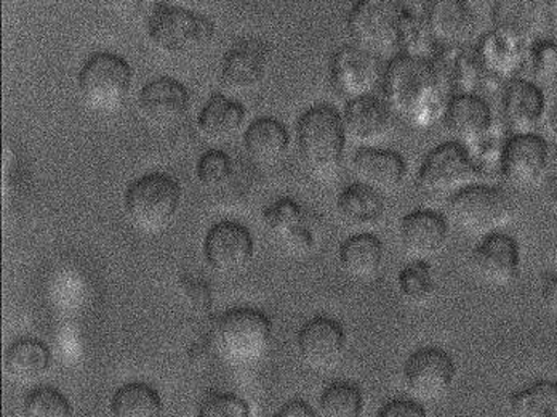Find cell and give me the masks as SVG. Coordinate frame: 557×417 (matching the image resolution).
<instances>
[{
	"label": "cell",
	"mask_w": 557,
	"mask_h": 417,
	"mask_svg": "<svg viewBox=\"0 0 557 417\" xmlns=\"http://www.w3.org/2000/svg\"><path fill=\"white\" fill-rule=\"evenodd\" d=\"M448 223L446 217L434 210H416L404 217L399 229L400 246L413 260H426L446 246Z\"/></svg>",
	"instance_id": "obj_22"
},
{
	"label": "cell",
	"mask_w": 557,
	"mask_h": 417,
	"mask_svg": "<svg viewBox=\"0 0 557 417\" xmlns=\"http://www.w3.org/2000/svg\"><path fill=\"white\" fill-rule=\"evenodd\" d=\"M84 103L97 113H112L124 105L132 86V68L122 57L101 52L90 57L79 73Z\"/></svg>",
	"instance_id": "obj_7"
},
{
	"label": "cell",
	"mask_w": 557,
	"mask_h": 417,
	"mask_svg": "<svg viewBox=\"0 0 557 417\" xmlns=\"http://www.w3.org/2000/svg\"><path fill=\"white\" fill-rule=\"evenodd\" d=\"M180 291L196 314H209L213 304L212 287L202 277L193 273L183 274L180 278Z\"/></svg>",
	"instance_id": "obj_41"
},
{
	"label": "cell",
	"mask_w": 557,
	"mask_h": 417,
	"mask_svg": "<svg viewBox=\"0 0 557 417\" xmlns=\"http://www.w3.org/2000/svg\"><path fill=\"white\" fill-rule=\"evenodd\" d=\"M400 46L406 49V56L418 57V59L433 60L436 57V50H441L431 37L430 30L424 25L423 19L407 13L406 23H404L403 37Z\"/></svg>",
	"instance_id": "obj_38"
},
{
	"label": "cell",
	"mask_w": 557,
	"mask_h": 417,
	"mask_svg": "<svg viewBox=\"0 0 557 417\" xmlns=\"http://www.w3.org/2000/svg\"><path fill=\"white\" fill-rule=\"evenodd\" d=\"M385 70L376 53L359 46H346L335 53L331 79L335 90L349 101L370 97L382 86Z\"/></svg>",
	"instance_id": "obj_11"
},
{
	"label": "cell",
	"mask_w": 557,
	"mask_h": 417,
	"mask_svg": "<svg viewBox=\"0 0 557 417\" xmlns=\"http://www.w3.org/2000/svg\"><path fill=\"white\" fill-rule=\"evenodd\" d=\"M290 137L284 124L271 118L251 122L244 135L247 155L260 164H273L287 151Z\"/></svg>",
	"instance_id": "obj_30"
},
{
	"label": "cell",
	"mask_w": 557,
	"mask_h": 417,
	"mask_svg": "<svg viewBox=\"0 0 557 417\" xmlns=\"http://www.w3.org/2000/svg\"><path fill=\"white\" fill-rule=\"evenodd\" d=\"M454 359L441 348H421L404 366L406 388L420 402L443 398L454 384Z\"/></svg>",
	"instance_id": "obj_12"
},
{
	"label": "cell",
	"mask_w": 557,
	"mask_h": 417,
	"mask_svg": "<svg viewBox=\"0 0 557 417\" xmlns=\"http://www.w3.org/2000/svg\"><path fill=\"white\" fill-rule=\"evenodd\" d=\"M549 13L540 0H502L494 9L495 33L528 47L542 40Z\"/></svg>",
	"instance_id": "obj_19"
},
{
	"label": "cell",
	"mask_w": 557,
	"mask_h": 417,
	"mask_svg": "<svg viewBox=\"0 0 557 417\" xmlns=\"http://www.w3.org/2000/svg\"><path fill=\"white\" fill-rule=\"evenodd\" d=\"M264 225L274 240L294 256H307L318 244L321 220L290 198L273 203L263 212Z\"/></svg>",
	"instance_id": "obj_10"
},
{
	"label": "cell",
	"mask_w": 557,
	"mask_h": 417,
	"mask_svg": "<svg viewBox=\"0 0 557 417\" xmlns=\"http://www.w3.org/2000/svg\"><path fill=\"white\" fill-rule=\"evenodd\" d=\"M546 182H557V148H549L548 151V162H546L542 185Z\"/></svg>",
	"instance_id": "obj_47"
},
{
	"label": "cell",
	"mask_w": 557,
	"mask_h": 417,
	"mask_svg": "<svg viewBox=\"0 0 557 417\" xmlns=\"http://www.w3.org/2000/svg\"><path fill=\"white\" fill-rule=\"evenodd\" d=\"M545 113L543 91L525 79H515L503 95V120L512 135L533 134Z\"/></svg>",
	"instance_id": "obj_24"
},
{
	"label": "cell",
	"mask_w": 557,
	"mask_h": 417,
	"mask_svg": "<svg viewBox=\"0 0 557 417\" xmlns=\"http://www.w3.org/2000/svg\"><path fill=\"white\" fill-rule=\"evenodd\" d=\"M145 0H110L112 9L119 13V15H135L139 12Z\"/></svg>",
	"instance_id": "obj_46"
},
{
	"label": "cell",
	"mask_w": 557,
	"mask_h": 417,
	"mask_svg": "<svg viewBox=\"0 0 557 417\" xmlns=\"http://www.w3.org/2000/svg\"><path fill=\"white\" fill-rule=\"evenodd\" d=\"M397 284L400 296L413 307H423L436 293V280L426 260H412L409 266L404 267Z\"/></svg>",
	"instance_id": "obj_33"
},
{
	"label": "cell",
	"mask_w": 557,
	"mask_h": 417,
	"mask_svg": "<svg viewBox=\"0 0 557 417\" xmlns=\"http://www.w3.org/2000/svg\"><path fill=\"white\" fill-rule=\"evenodd\" d=\"M497 2H502V0H497Z\"/></svg>",
	"instance_id": "obj_52"
},
{
	"label": "cell",
	"mask_w": 557,
	"mask_h": 417,
	"mask_svg": "<svg viewBox=\"0 0 557 417\" xmlns=\"http://www.w3.org/2000/svg\"><path fill=\"white\" fill-rule=\"evenodd\" d=\"M273 327L263 311L233 308L215 321L212 348L230 363L246 365L263 357L270 347Z\"/></svg>",
	"instance_id": "obj_3"
},
{
	"label": "cell",
	"mask_w": 557,
	"mask_h": 417,
	"mask_svg": "<svg viewBox=\"0 0 557 417\" xmlns=\"http://www.w3.org/2000/svg\"><path fill=\"white\" fill-rule=\"evenodd\" d=\"M380 417H424L423 406L413 400H396L383 406L379 413Z\"/></svg>",
	"instance_id": "obj_42"
},
{
	"label": "cell",
	"mask_w": 557,
	"mask_h": 417,
	"mask_svg": "<svg viewBox=\"0 0 557 417\" xmlns=\"http://www.w3.org/2000/svg\"><path fill=\"white\" fill-rule=\"evenodd\" d=\"M200 417H249V405L231 393L213 392L200 403Z\"/></svg>",
	"instance_id": "obj_40"
},
{
	"label": "cell",
	"mask_w": 557,
	"mask_h": 417,
	"mask_svg": "<svg viewBox=\"0 0 557 417\" xmlns=\"http://www.w3.org/2000/svg\"><path fill=\"white\" fill-rule=\"evenodd\" d=\"M271 50L264 40L246 37L224 56L222 83L226 89L247 91L263 83L270 68Z\"/></svg>",
	"instance_id": "obj_16"
},
{
	"label": "cell",
	"mask_w": 557,
	"mask_h": 417,
	"mask_svg": "<svg viewBox=\"0 0 557 417\" xmlns=\"http://www.w3.org/2000/svg\"><path fill=\"white\" fill-rule=\"evenodd\" d=\"M210 347H212V344H209V342H196V344H193L188 351L189 365L199 369L203 368L209 363Z\"/></svg>",
	"instance_id": "obj_44"
},
{
	"label": "cell",
	"mask_w": 557,
	"mask_h": 417,
	"mask_svg": "<svg viewBox=\"0 0 557 417\" xmlns=\"http://www.w3.org/2000/svg\"><path fill=\"white\" fill-rule=\"evenodd\" d=\"M298 152L312 177L331 180L342 168L345 152V122L335 108L318 105L297 125Z\"/></svg>",
	"instance_id": "obj_2"
},
{
	"label": "cell",
	"mask_w": 557,
	"mask_h": 417,
	"mask_svg": "<svg viewBox=\"0 0 557 417\" xmlns=\"http://www.w3.org/2000/svg\"><path fill=\"white\" fill-rule=\"evenodd\" d=\"M25 415L28 417H70L73 408L63 393L52 388L34 389L25 402Z\"/></svg>",
	"instance_id": "obj_37"
},
{
	"label": "cell",
	"mask_w": 557,
	"mask_h": 417,
	"mask_svg": "<svg viewBox=\"0 0 557 417\" xmlns=\"http://www.w3.org/2000/svg\"><path fill=\"white\" fill-rule=\"evenodd\" d=\"M383 243L372 233H359L339 247L342 269L358 281H370L383 266Z\"/></svg>",
	"instance_id": "obj_28"
},
{
	"label": "cell",
	"mask_w": 557,
	"mask_h": 417,
	"mask_svg": "<svg viewBox=\"0 0 557 417\" xmlns=\"http://www.w3.org/2000/svg\"><path fill=\"white\" fill-rule=\"evenodd\" d=\"M530 73L540 83L552 84L557 81V44L542 39L533 44L528 56Z\"/></svg>",
	"instance_id": "obj_39"
},
{
	"label": "cell",
	"mask_w": 557,
	"mask_h": 417,
	"mask_svg": "<svg viewBox=\"0 0 557 417\" xmlns=\"http://www.w3.org/2000/svg\"><path fill=\"white\" fill-rule=\"evenodd\" d=\"M423 22L440 49L463 47L474 34L473 10L467 0H428Z\"/></svg>",
	"instance_id": "obj_17"
},
{
	"label": "cell",
	"mask_w": 557,
	"mask_h": 417,
	"mask_svg": "<svg viewBox=\"0 0 557 417\" xmlns=\"http://www.w3.org/2000/svg\"><path fill=\"white\" fill-rule=\"evenodd\" d=\"M444 120L455 142L467 149H473L482 144L492 128L491 108L482 98L473 94L451 97L448 100Z\"/></svg>",
	"instance_id": "obj_21"
},
{
	"label": "cell",
	"mask_w": 557,
	"mask_h": 417,
	"mask_svg": "<svg viewBox=\"0 0 557 417\" xmlns=\"http://www.w3.org/2000/svg\"><path fill=\"white\" fill-rule=\"evenodd\" d=\"M363 408L361 389L351 382H334L321 396V412L327 417H358Z\"/></svg>",
	"instance_id": "obj_35"
},
{
	"label": "cell",
	"mask_w": 557,
	"mask_h": 417,
	"mask_svg": "<svg viewBox=\"0 0 557 417\" xmlns=\"http://www.w3.org/2000/svg\"><path fill=\"white\" fill-rule=\"evenodd\" d=\"M548 151V144L539 135H512L503 148V177L519 188L540 185L545 177Z\"/></svg>",
	"instance_id": "obj_14"
},
{
	"label": "cell",
	"mask_w": 557,
	"mask_h": 417,
	"mask_svg": "<svg viewBox=\"0 0 557 417\" xmlns=\"http://www.w3.org/2000/svg\"><path fill=\"white\" fill-rule=\"evenodd\" d=\"M207 263L219 273L243 270L253 257V238L247 226L236 222L213 225L203 241Z\"/></svg>",
	"instance_id": "obj_15"
},
{
	"label": "cell",
	"mask_w": 557,
	"mask_h": 417,
	"mask_svg": "<svg viewBox=\"0 0 557 417\" xmlns=\"http://www.w3.org/2000/svg\"><path fill=\"white\" fill-rule=\"evenodd\" d=\"M139 111L149 124L172 127L188 113L189 91L172 77H159L143 87L139 94Z\"/></svg>",
	"instance_id": "obj_20"
},
{
	"label": "cell",
	"mask_w": 557,
	"mask_h": 417,
	"mask_svg": "<svg viewBox=\"0 0 557 417\" xmlns=\"http://www.w3.org/2000/svg\"><path fill=\"white\" fill-rule=\"evenodd\" d=\"M58 2H70V0H58Z\"/></svg>",
	"instance_id": "obj_51"
},
{
	"label": "cell",
	"mask_w": 557,
	"mask_h": 417,
	"mask_svg": "<svg viewBox=\"0 0 557 417\" xmlns=\"http://www.w3.org/2000/svg\"><path fill=\"white\" fill-rule=\"evenodd\" d=\"M478 57L484 70L485 81H497V83L502 81L511 83L515 81L512 77H516V74L528 63L525 47L495 30L482 40Z\"/></svg>",
	"instance_id": "obj_26"
},
{
	"label": "cell",
	"mask_w": 557,
	"mask_h": 417,
	"mask_svg": "<svg viewBox=\"0 0 557 417\" xmlns=\"http://www.w3.org/2000/svg\"><path fill=\"white\" fill-rule=\"evenodd\" d=\"M481 177L471 152L460 144L441 145L428 155L418 172V188L431 198H447Z\"/></svg>",
	"instance_id": "obj_9"
},
{
	"label": "cell",
	"mask_w": 557,
	"mask_h": 417,
	"mask_svg": "<svg viewBox=\"0 0 557 417\" xmlns=\"http://www.w3.org/2000/svg\"><path fill=\"white\" fill-rule=\"evenodd\" d=\"M540 3L545 7L549 15H557V0H540Z\"/></svg>",
	"instance_id": "obj_50"
},
{
	"label": "cell",
	"mask_w": 557,
	"mask_h": 417,
	"mask_svg": "<svg viewBox=\"0 0 557 417\" xmlns=\"http://www.w3.org/2000/svg\"><path fill=\"white\" fill-rule=\"evenodd\" d=\"M50 351L37 339H22L5 354V371L12 381L28 384L42 378L50 366Z\"/></svg>",
	"instance_id": "obj_31"
},
{
	"label": "cell",
	"mask_w": 557,
	"mask_h": 417,
	"mask_svg": "<svg viewBox=\"0 0 557 417\" xmlns=\"http://www.w3.org/2000/svg\"><path fill=\"white\" fill-rule=\"evenodd\" d=\"M543 304H545L549 315L557 318V277H553L546 283L545 290H543Z\"/></svg>",
	"instance_id": "obj_45"
},
{
	"label": "cell",
	"mask_w": 557,
	"mask_h": 417,
	"mask_svg": "<svg viewBox=\"0 0 557 417\" xmlns=\"http://www.w3.org/2000/svg\"><path fill=\"white\" fill-rule=\"evenodd\" d=\"M352 171L359 183L379 193H393L406 177V161L397 152L379 148H362L352 158Z\"/></svg>",
	"instance_id": "obj_25"
},
{
	"label": "cell",
	"mask_w": 557,
	"mask_h": 417,
	"mask_svg": "<svg viewBox=\"0 0 557 417\" xmlns=\"http://www.w3.org/2000/svg\"><path fill=\"white\" fill-rule=\"evenodd\" d=\"M512 415L519 417H557V384L542 381L512 395Z\"/></svg>",
	"instance_id": "obj_34"
},
{
	"label": "cell",
	"mask_w": 557,
	"mask_h": 417,
	"mask_svg": "<svg viewBox=\"0 0 557 417\" xmlns=\"http://www.w3.org/2000/svg\"><path fill=\"white\" fill-rule=\"evenodd\" d=\"M196 175L206 188H222L233 179V159L222 149H209L197 161Z\"/></svg>",
	"instance_id": "obj_36"
},
{
	"label": "cell",
	"mask_w": 557,
	"mask_h": 417,
	"mask_svg": "<svg viewBox=\"0 0 557 417\" xmlns=\"http://www.w3.org/2000/svg\"><path fill=\"white\" fill-rule=\"evenodd\" d=\"M382 87L393 114L416 127H428L443 116L450 100L433 61L406 53L391 61Z\"/></svg>",
	"instance_id": "obj_1"
},
{
	"label": "cell",
	"mask_w": 557,
	"mask_h": 417,
	"mask_svg": "<svg viewBox=\"0 0 557 417\" xmlns=\"http://www.w3.org/2000/svg\"><path fill=\"white\" fill-rule=\"evenodd\" d=\"M549 132H552V137L557 142V103L556 107L553 108L552 113H549Z\"/></svg>",
	"instance_id": "obj_49"
},
{
	"label": "cell",
	"mask_w": 557,
	"mask_h": 417,
	"mask_svg": "<svg viewBox=\"0 0 557 417\" xmlns=\"http://www.w3.org/2000/svg\"><path fill=\"white\" fill-rule=\"evenodd\" d=\"M471 267L481 283L506 287L515 283L521 269L518 243L505 233L484 236L471 256Z\"/></svg>",
	"instance_id": "obj_13"
},
{
	"label": "cell",
	"mask_w": 557,
	"mask_h": 417,
	"mask_svg": "<svg viewBox=\"0 0 557 417\" xmlns=\"http://www.w3.org/2000/svg\"><path fill=\"white\" fill-rule=\"evenodd\" d=\"M345 348V329L332 318H312L298 332V354L315 371H325L338 365Z\"/></svg>",
	"instance_id": "obj_18"
},
{
	"label": "cell",
	"mask_w": 557,
	"mask_h": 417,
	"mask_svg": "<svg viewBox=\"0 0 557 417\" xmlns=\"http://www.w3.org/2000/svg\"><path fill=\"white\" fill-rule=\"evenodd\" d=\"M393 111L385 100H379L370 95L349 101L343 122L346 135L356 144L369 148L388 138L393 131Z\"/></svg>",
	"instance_id": "obj_23"
},
{
	"label": "cell",
	"mask_w": 557,
	"mask_h": 417,
	"mask_svg": "<svg viewBox=\"0 0 557 417\" xmlns=\"http://www.w3.org/2000/svg\"><path fill=\"white\" fill-rule=\"evenodd\" d=\"M246 120V110L239 101L224 95H213L199 114L200 132L213 142L226 140L237 134Z\"/></svg>",
	"instance_id": "obj_29"
},
{
	"label": "cell",
	"mask_w": 557,
	"mask_h": 417,
	"mask_svg": "<svg viewBox=\"0 0 557 417\" xmlns=\"http://www.w3.org/2000/svg\"><path fill=\"white\" fill-rule=\"evenodd\" d=\"M276 417H315V413L304 400H292L278 409Z\"/></svg>",
	"instance_id": "obj_43"
},
{
	"label": "cell",
	"mask_w": 557,
	"mask_h": 417,
	"mask_svg": "<svg viewBox=\"0 0 557 417\" xmlns=\"http://www.w3.org/2000/svg\"><path fill=\"white\" fill-rule=\"evenodd\" d=\"M146 26L152 46L173 57L206 49L215 37V25L209 19L180 7H156Z\"/></svg>",
	"instance_id": "obj_4"
},
{
	"label": "cell",
	"mask_w": 557,
	"mask_h": 417,
	"mask_svg": "<svg viewBox=\"0 0 557 417\" xmlns=\"http://www.w3.org/2000/svg\"><path fill=\"white\" fill-rule=\"evenodd\" d=\"M162 409L161 395L141 382L119 389L111 402L112 415L117 417H158Z\"/></svg>",
	"instance_id": "obj_32"
},
{
	"label": "cell",
	"mask_w": 557,
	"mask_h": 417,
	"mask_svg": "<svg viewBox=\"0 0 557 417\" xmlns=\"http://www.w3.org/2000/svg\"><path fill=\"white\" fill-rule=\"evenodd\" d=\"M448 216L468 235L487 236L511 222L515 206L502 189L474 183L448 199Z\"/></svg>",
	"instance_id": "obj_5"
},
{
	"label": "cell",
	"mask_w": 557,
	"mask_h": 417,
	"mask_svg": "<svg viewBox=\"0 0 557 417\" xmlns=\"http://www.w3.org/2000/svg\"><path fill=\"white\" fill-rule=\"evenodd\" d=\"M406 16L397 0H358L349 13V34L356 46L386 53L400 46Z\"/></svg>",
	"instance_id": "obj_8"
},
{
	"label": "cell",
	"mask_w": 557,
	"mask_h": 417,
	"mask_svg": "<svg viewBox=\"0 0 557 417\" xmlns=\"http://www.w3.org/2000/svg\"><path fill=\"white\" fill-rule=\"evenodd\" d=\"M339 219L355 230H370L382 222L385 203L382 193L363 183H355L343 189L336 201Z\"/></svg>",
	"instance_id": "obj_27"
},
{
	"label": "cell",
	"mask_w": 557,
	"mask_h": 417,
	"mask_svg": "<svg viewBox=\"0 0 557 417\" xmlns=\"http://www.w3.org/2000/svg\"><path fill=\"white\" fill-rule=\"evenodd\" d=\"M543 192H545L546 205L557 213V182L543 183Z\"/></svg>",
	"instance_id": "obj_48"
},
{
	"label": "cell",
	"mask_w": 557,
	"mask_h": 417,
	"mask_svg": "<svg viewBox=\"0 0 557 417\" xmlns=\"http://www.w3.org/2000/svg\"><path fill=\"white\" fill-rule=\"evenodd\" d=\"M182 201V186L172 175L154 172L128 186L125 209L138 229L159 232L172 222Z\"/></svg>",
	"instance_id": "obj_6"
}]
</instances>
